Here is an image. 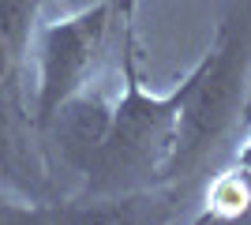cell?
Returning a JSON list of instances; mask_svg holds the SVG:
<instances>
[{
  "instance_id": "obj_1",
  "label": "cell",
  "mask_w": 251,
  "mask_h": 225,
  "mask_svg": "<svg viewBox=\"0 0 251 225\" xmlns=\"http://www.w3.org/2000/svg\"><path fill=\"white\" fill-rule=\"evenodd\" d=\"M184 83L169 94H150L139 75V53L131 26H124V90L113 101V120L94 165L86 173V195L113 199L169 180L180 139Z\"/></svg>"
},
{
  "instance_id": "obj_2",
  "label": "cell",
  "mask_w": 251,
  "mask_h": 225,
  "mask_svg": "<svg viewBox=\"0 0 251 225\" xmlns=\"http://www.w3.org/2000/svg\"><path fill=\"white\" fill-rule=\"evenodd\" d=\"M251 94V0H229L202 60L184 75L180 139L169 180L202 169L240 124Z\"/></svg>"
},
{
  "instance_id": "obj_3",
  "label": "cell",
  "mask_w": 251,
  "mask_h": 225,
  "mask_svg": "<svg viewBox=\"0 0 251 225\" xmlns=\"http://www.w3.org/2000/svg\"><path fill=\"white\" fill-rule=\"evenodd\" d=\"M113 0H98L83 11L60 15L45 23L34 49H38V86H34V120L45 128L52 113L90 83L98 60L105 53V38L113 26Z\"/></svg>"
},
{
  "instance_id": "obj_4",
  "label": "cell",
  "mask_w": 251,
  "mask_h": 225,
  "mask_svg": "<svg viewBox=\"0 0 251 225\" xmlns=\"http://www.w3.org/2000/svg\"><path fill=\"white\" fill-rule=\"evenodd\" d=\"M49 173L42 158V128L26 105L19 75L8 72L0 79V195L19 203H34L45 192Z\"/></svg>"
},
{
  "instance_id": "obj_5",
  "label": "cell",
  "mask_w": 251,
  "mask_h": 225,
  "mask_svg": "<svg viewBox=\"0 0 251 225\" xmlns=\"http://www.w3.org/2000/svg\"><path fill=\"white\" fill-rule=\"evenodd\" d=\"M109 120H113V101L86 83L52 113V120L42 128V139L52 143V150L60 154V161L72 173L86 176L105 143Z\"/></svg>"
},
{
  "instance_id": "obj_6",
  "label": "cell",
  "mask_w": 251,
  "mask_h": 225,
  "mask_svg": "<svg viewBox=\"0 0 251 225\" xmlns=\"http://www.w3.org/2000/svg\"><path fill=\"white\" fill-rule=\"evenodd\" d=\"M42 0H0V49L19 56L34 38Z\"/></svg>"
},
{
  "instance_id": "obj_7",
  "label": "cell",
  "mask_w": 251,
  "mask_h": 225,
  "mask_svg": "<svg viewBox=\"0 0 251 225\" xmlns=\"http://www.w3.org/2000/svg\"><path fill=\"white\" fill-rule=\"evenodd\" d=\"M248 173L236 169V173H225V176H218V180L210 184L206 192V203H210V214H221V218H236L248 210Z\"/></svg>"
}]
</instances>
